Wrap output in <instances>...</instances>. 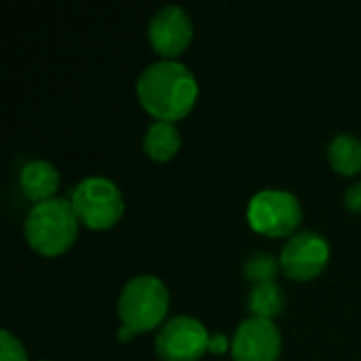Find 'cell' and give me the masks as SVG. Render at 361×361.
<instances>
[{
    "label": "cell",
    "mask_w": 361,
    "mask_h": 361,
    "mask_svg": "<svg viewBox=\"0 0 361 361\" xmlns=\"http://www.w3.org/2000/svg\"><path fill=\"white\" fill-rule=\"evenodd\" d=\"M135 91L142 108L163 123H178L186 118L199 97L195 74L184 63L165 59L144 68Z\"/></svg>",
    "instance_id": "cell-1"
},
{
    "label": "cell",
    "mask_w": 361,
    "mask_h": 361,
    "mask_svg": "<svg viewBox=\"0 0 361 361\" xmlns=\"http://www.w3.org/2000/svg\"><path fill=\"white\" fill-rule=\"evenodd\" d=\"M116 309L121 317L116 338L127 343L137 334L150 332L165 324L169 313V290L159 277L137 275L125 283Z\"/></svg>",
    "instance_id": "cell-2"
},
{
    "label": "cell",
    "mask_w": 361,
    "mask_h": 361,
    "mask_svg": "<svg viewBox=\"0 0 361 361\" xmlns=\"http://www.w3.org/2000/svg\"><path fill=\"white\" fill-rule=\"evenodd\" d=\"M78 218L74 207L66 199H49L32 205L25 216L23 233L27 245L44 256L57 258L66 254L78 237Z\"/></svg>",
    "instance_id": "cell-3"
},
{
    "label": "cell",
    "mask_w": 361,
    "mask_h": 361,
    "mask_svg": "<svg viewBox=\"0 0 361 361\" xmlns=\"http://www.w3.org/2000/svg\"><path fill=\"white\" fill-rule=\"evenodd\" d=\"M80 224L91 231H108L125 214V201L118 186L102 176L85 178L76 184L70 199Z\"/></svg>",
    "instance_id": "cell-4"
},
{
    "label": "cell",
    "mask_w": 361,
    "mask_h": 361,
    "mask_svg": "<svg viewBox=\"0 0 361 361\" xmlns=\"http://www.w3.org/2000/svg\"><path fill=\"white\" fill-rule=\"evenodd\" d=\"M302 222V205L288 190H260L247 205V224L262 237H294Z\"/></svg>",
    "instance_id": "cell-5"
},
{
    "label": "cell",
    "mask_w": 361,
    "mask_h": 361,
    "mask_svg": "<svg viewBox=\"0 0 361 361\" xmlns=\"http://www.w3.org/2000/svg\"><path fill=\"white\" fill-rule=\"evenodd\" d=\"M209 338L212 334L199 319L178 315L161 326L154 349L163 361H199L209 353Z\"/></svg>",
    "instance_id": "cell-6"
},
{
    "label": "cell",
    "mask_w": 361,
    "mask_h": 361,
    "mask_svg": "<svg viewBox=\"0 0 361 361\" xmlns=\"http://www.w3.org/2000/svg\"><path fill=\"white\" fill-rule=\"evenodd\" d=\"M281 273L294 281H311L319 277L330 262V243L326 237L302 231L288 239L279 256Z\"/></svg>",
    "instance_id": "cell-7"
},
{
    "label": "cell",
    "mask_w": 361,
    "mask_h": 361,
    "mask_svg": "<svg viewBox=\"0 0 361 361\" xmlns=\"http://www.w3.org/2000/svg\"><path fill=\"white\" fill-rule=\"evenodd\" d=\"M195 27L182 6H163L148 23V40L165 61H176L192 42Z\"/></svg>",
    "instance_id": "cell-8"
},
{
    "label": "cell",
    "mask_w": 361,
    "mask_h": 361,
    "mask_svg": "<svg viewBox=\"0 0 361 361\" xmlns=\"http://www.w3.org/2000/svg\"><path fill=\"white\" fill-rule=\"evenodd\" d=\"M283 338L275 322L250 317L233 336V360L235 361H279Z\"/></svg>",
    "instance_id": "cell-9"
},
{
    "label": "cell",
    "mask_w": 361,
    "mask_h": 361,
    "mask_svg": "<svg viewBox=\"0 0 361 361\" xmlns=\"http://www.w3.org/2000/svg\"><path fill=\"white\" fill-rule=\"evenodd\" d=\"M19 188L34 205L55 199V192L59 190V171L49 161H30L19 173Z\"/></svg>",
    "instance_id": "cell-10"
},
{
    "label": "cell",
    "mask_w": 361,
    "mask_h": 361,
    "mask_svg": "<svg viewBox=\"0 0 361 361\" xmlns=\"http://www.w3.org/2000/svg\"><path fill=\"white\" fill-rule=\"evenodd\" d=\"M182 148V135L176 123H163L154 121L144 135V152L148 159L157 163L171 161Z\"/></svg>",
    "instance_id": "cell-11"
},
{
    "label": "cell",
    "mask_w": 361,
    "mask_h": 361,
    "mask_svg": "<svg viewBox=\"0 0 361 361\" xmlns=\"http://www.w3.org/2000/svg\"><path fill=\"white\" fill-rule=\"evenodd\" d=\"M283 307H286V294L277 281L252 286L247 294V311L252 317L273 322L283 313Z\"/></svg>",
    "instance_id": "cell-12"
},
{
    "label": "cell",
    "mask_w": 361,
    "mask_h": 361,
    "mask_svg": "<svg viewBox=\"0 0 361 361\" xmlns=\"http://www.w3.org/2000/svg\"><path fill=\"white\" fill-rule=\"evenodd\" d=\"M328 161L341 176H355L361 171V140L351 133L336 135L328 146Z\"/></svg>",
    "instance_id": "cell-13"
},
{
    "label": "cell",
    "mask_w": 361,
    "mask_h": 361,
    "mask_svg": "<svg viewBox=\"0 0 361 361\" xmlns=\"http://www.w3.org/2000/svg\"><path fill=\"white\" fill-rule=\"evenodd\" d=\"M281 271V262L279 258L271 256L269 252H256L252 254L245 264H243V277L252 283V286H260V283H271L277 279Z\"/></svg>",
    "instance_id": "cell-14"
},
{
    "label": "cell",
    "mask_w": 361,
    "mask_h": 361,
    "mask_svg": "<svg viewBox=\"0 0 361 361\" xmlns=\"http://www.w3.org/2000/svg\"><path fill=\"white\" fill-rule=\"evenodd\" d=\"M0 361H27L23 345L8 330L0 332Z\"/></svg>",
    "instance_id": "cell-15"
},
{
    "label": "cell",
    "mask_w": 361,
    "mask_h": 361,
    "mask_svg": "<svg viewBox=\"0 0 361 361\" xmlns=\"http://www.w3.org/2000/svg\"><path fill=\"white\" fill-rule=\"evenodd\" d=\"M345 205L349 212L361 214V182H355L353 186H349V190L345 195Z\"/></svg>",
    "instance_id": "cell-16"
},
{
    "label": "cell",
    "mask_w": 361,
    "mask_h": 361,
    "mask_svg": "<svg viewBox=\"0 0 361 361\" xmlns=\"http://www.w3.org/2000/svg\"><path fill=\"white\" fill-rule=\"evenodd\" d=\"M231 347H233V343H228V338H226L224 334H212V338H209V353L222 355V353H226Z\"/></svg>",
    "instance_id": "cell-17"
},
{
    "label": "cell",
    "mask_w": 361,
    "mask_h": 361,
    "mask_svg": "<svg viewBox=\"0 0 361 361\" xmlns=\"http://www.w3.org/2000/svg\"><path fill=\"white\" fill-rule=\"evenodd\" d=\"M40 361H47V360H40Z\"/></svg>",
    "instance_id": "cell-18"
}]
</instances>
